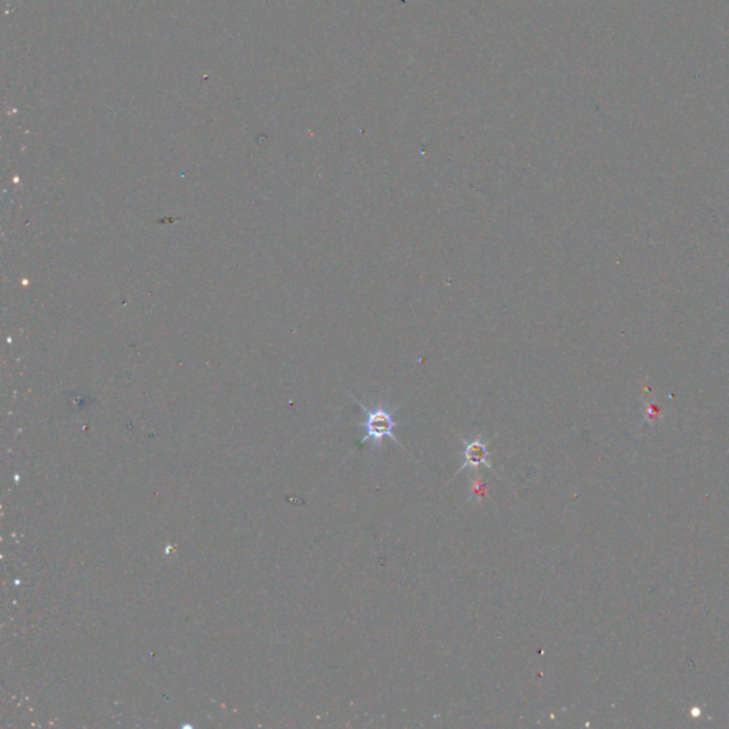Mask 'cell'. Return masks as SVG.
I'll return each mask as SVG.
<instances>
[{
  "instance_id": "cell-1",
  "label": "cell",
  "mask_w": 729,
  "mask_h": 729,
  "mask_svg": "<svg viewBox=\"0 0 729 729\" xmlns=\"http://www.w3.org/2000/svg\"><path fill=\"white\" fill-rule=\"evenodd\" d=\"M356 402H358L359 408H362V410L364 412V422L362 423L364 436L362 439V445L374 443L375 446H378L385 438H389L396 445L401 446L399 440H397L393 435V429L396 427L397 423L393 420L392 412L389 409H386L385 406H378V408L369 409L364 405H362L359 401H356Z\"/></svg>"
},
{
  "instance_id": "cell-2",
  "label": "cell",
  "mask_w": 729,
  "mask_h": 729,
  "mask_svg": "<svg viewBox=\"0 0 729 729\" xmlns=\"http://www.w3.org/2000/svg\"><path fill=\"white\" fill-rule=\"evenodd\" d=\"M461 442L465 443V449H463V456H465V461H463V465L460 466V469L457 470V473L454 476H457L463 470H466L468 468L477 469L479 466H484L489 470L496 472L491 468V463L489 461V449H487V446L482 440L466 442L465 439H461Z\"/></svg>"
},
{
  "instance_id": "cell-3",
  "label": "cell",
  "mask_w": 729,
  "mask_h": 729,
  "mask_svg": "<svg viewBox=\"0 0 729 729\" xmlns=\"http://www.w3.org/2000/svg\"><path fill=\"white\" fill-rule=\"evenodd\" d=\"M486 496H487V490H486L484 482H482V480L475 482V484L472 487L470 499H483V497H486Z\"/></svg>"
}]
</instances>
